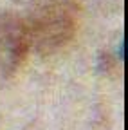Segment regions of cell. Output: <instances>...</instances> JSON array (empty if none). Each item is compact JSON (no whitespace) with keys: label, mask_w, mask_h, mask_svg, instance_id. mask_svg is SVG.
Segmentation results:
<instances>
[{"label":"cell","mask_w":128,"mask_h":130,"mask_svg":"<svg viewBox=\"0 0 128 130\" xmlns=\"http://www.w3.org/2000/svg\"><path fill=\"white\" fill-rule=\"evenodd\" d=\"M79 20L78 0H36L24 20L29 49L47 56L69 43Z\"/></svg>","instance_id":"1"},{"label":"cell","mask_w":128,"mask_h":130,"mask_svg":"<svg viewBox=\"0 0 128 130\" xmlns=\"http://www.w3.org/2000/svg\"><path fill=\"white\" fill-rule=\"evenodd\" d=\"M29 51L24 20L14 14H0V78L14 74Z\"/></svg>","instance_id":"2"}]
</instances>
